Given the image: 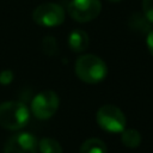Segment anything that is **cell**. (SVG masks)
Masks as SVG:
<instances>
[{
    "instance_id": "7",
    "label": "cell",
    "mask_w": 153,
    "mask_h": 153,
    "mask_svg": "<svg viewBox=\"0 0 153 153\" xmlns=\"http://www.w3.org/2000/svg\"><path fill=\"white\" fill-rule=\"evenodd\" d=\"M38 142L31 133L24 131L11 136L4 147V153H37Z\"/></svg>"
},
{
    "instance_id": "5",
    "label": "cell",
    "mask_w": 153,
    "mask_h": 153,
    "mask_svg": "<svg viewBox=\"0 0 153 153\" xmlns=\"http://www.w3.org/2000/svg\"><path fill=\"white\" fill-rule=\"evenodd\" d=\"M32 19L36 24L45 27L59 26L65 20L63 8L55 2H44L33 10Z\"/></svg>"
},
{
    "instance_id": "3",
    "label": "cell",
    "mask_w": 153,
    "mask_h": 153,
    "mask_svg": "<svg viewBox=\"0 0 153 153\" xmlns=\"http://www.w3.org/2000/svg\"><path fill=\"white\" fill-rule=\"evenodd\" d=\"M96 120L98 126L108 133H122L127 124V120L122 110L110 104L103 105L98 109Z\"/></svg>"
},
{
    "instance_id": "15",
    "label": "cell",
    "mask_w": 153,
    "mask_h": 153,
    "mask_svg": "<svg viewBox=\"0 0 153 153\" xmlns=\"http://www.w3.org/2000/svg\"><path fill=\"white\" fill-rule=\"evenodd\" d=\"M13 72L10 69H5L0 72V84L1 85H8L13 81Z\"/></svg>"
},
{
    "instance_id": "1",
    "label": "cell",
    "mask_w": 153,
    "mask_h": 153,
    "mask_svg": "<svg viewBox=\"0 0 153 153\" xmlns=\"http://www.w3.org/2000/svg\"><path fill=\"white\" fill-rule=\"evenodd\" d=\"M75 74L81 81L86 84H98L105 79L108 74V67L100 57L93 54H86L81 55L76 60Z\"/></svg>"
},
{
    "instance_id": "14",
    "label": "cell",
    "mask_w": 153,
    "mask_h": 153,
    "mask_svg": "<svg viewBox=\"0 0 153 153\" xmlns=\"http://www.w3.org/2000/svg\"><path fill=\"white\" fill-rule=\"evenodd\" d=\"M142 12L147 20L153 24V0H142Z\"/></svg>"
},
{
    "instance_id": "4",
    "label": "cell",
    "mask_w": 153,
    "mask_h": 153,
    "mask_svg": "<svg viewBox=\"0 0 153 153\" xmlns=\"http://www.w3.org/2000/svg\"><path fill=\"white\" fill-rule=\"evenodd\" d=\"M60 99L56 92L45 90L37 93L31 102V112L38 120H48L59 109Z\"/></svg>"
},
{
    "instance_id": "6",
    "label": "cell",
    "mask_w": 153,
    "mask_h": 153,
    "mask_svg": "<svg viewBox=\"0 0 153 153\" xmlns=\"http://www.w3.org/2000/svg\"><path fill=\"white\" fill-rule=\"evenodd\" d=\"M100 11L102 4L99 0H72L68 4L69 16L79 23H87L96 19Z\"/></svg>"
},
{
    "instance_id": "11",
    "label": "cell",
    "mask_w": 153,
    "mask_h": 153,
    "mask_svg": "<svg viewBox=\"0 0 153 153\" xmlns=\"http://www.w3.org/2000/svg\"><path fill=\"white\" fill-rule=\"evenodd\" d=\"M122 143L128 148H136L141 143V134L133 128L124 129L121 133Z\"/></svg>"
},
{
    "instance_id": "10",
    "label": "cell",
    "mask_w": 153,
    "mask_h": 153,
    "mask_svg": "<svg viewBox=\"0 0 153 153\" xmlns=\"http://www.w3.org/2000/svg\"><path fill=\"white\" fill-rule=\"evenodd\" d=\"M129 26L131 30L137 32H149L152 30L151 23L143 16V13H133L129 18Z\"/></svg>"
},
{
    "instance_id": "17",
    "label": "cell",
    "mask_w": 153,
    "mask_h": 153,
    "mask_svg": "<svg viewBox=\"0 0 153 153\" xmlns=\"http://www.w3.org/2000/svg\"><path fill=\"white\" fill-rule=\"evenodd\" d=\"M109 2H120V1H122V0H108Z\"/></svg>"
},
{
    "instance_id": "2",
    "label": "cell",
    "mask_w": 153,
    "mask_h": 153,
    "mask_svg": "<svg viewBox=\"0 0 153 153\" xmlns=\"http://www.w3.org/2000/svg\"><path fill=\"white\" fill-rule=\"evenodd\" d=\"M30 120V111L22 102L8 100L0 104V126L8 130L24 128Z\"/></svg>"
},
{
    "instance_id": "8",
    "label": "cell",
    "mask_w": 153,
    "mask_h": 153,
    "mask_svg": "<svg viewBox=\"0 0 153 153\" xmlns=\"http://www.w3.org/2000/svg\"><path fill=\"white\" fill-rule=\"evenodd\" d=\"M90 44V38L88 35L81 30V29H75L69 32L68 35V45L71 50L74 53H82L88 48Z\"/></svg>"
},
{
    "instance_id": "13",
    "label": "cell",
    "mask_w": 153,
    "mask_h": 153,
    "mask_svg": "<svg viewBox=\"0 0 153 153\" xmlns=\"http://www.w3.org/2000/svg\"><path fill=\"white\" fill-rule=\"evenodd\" d=\"M42 50L48 56H55L59 50L56 38L54 36H45L42 39Z\"/></svg>"
},
{
    "instance_id": "12",
    "label": "cell",
    "mask_w": 153,
    "mask_h": 153,
    "mask_svg": "<svg viewBox=\"0 0 153 153\" xmlns=\"http://www.w3.org/2000/svg\"><path fill=\"white\" fill-rule=\"evenodd\" d=\"M38 151L41 153H62V147L53 137H43L38 142Z\"/></svg>"
},
{
    "instance_id": "16",
    "label": "cell",
    "mask_w": 153,
    "mask_h": 153,
    "mask_svg": "<svg viewBox=\"0 0 153 153\" xmlns=\"http://www.w3.org/2000/svg\"><path fill=\"white\" fill-rule=\"evenodd\" d=\"M146 44L148 48V51L151 53V55L153 56V29L147 33V38H146Z\"/></svg>"
},
{
    "instance_id": "9",
    "label": "cell",
    "mask_w": 153,
    "mask_h": 153,
    "mask_svg": "<svg viewBox=\"0 0 153 153\" xmlns=\"http://www.w3.org/2000/svg\"><path fill=\"white\" fill-rule=\"evenodd\" d=\"M79 152L80 153H106L108 148H106V145L100 139L91 137L82 142Z\"/></svg>"
}]
</instances>
